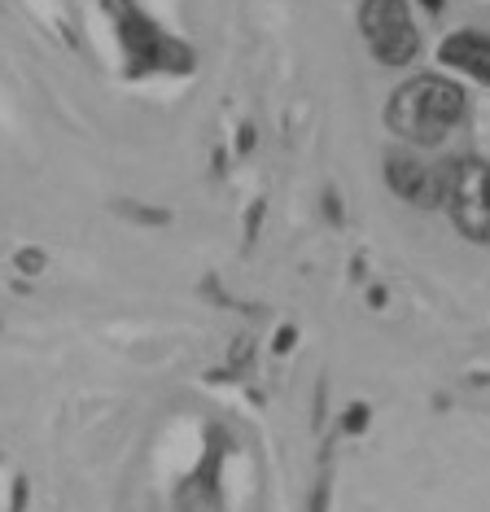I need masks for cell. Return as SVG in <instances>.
I'll return each mask as SVG.
<instances>
[{
	"label": "cell",
	"mask_w": 490,
	"mask_h": 512,
	"mask_svg": "<svg viewBox=\"0 0 490 512\" xmlns=\"http://www.w3.org/2000/svg\"><path fill=\"white\" fill-rule=\"evenodd\" d=\"M464 88L451 84L442 75H416L390 97L385 123L394 136H403L407 145H438L455 123L464 119Z\"/></svg>",
	"instance_id": "6da1fadb"
},
{
	"label": "cell",
	"mask_w": 490,
	"mask_h": 512,
	"mask_svg": "<svg viewBox=\"0 0 490 512\" xmlns=\"http://www.w3.org/2000/svg\"><path fill=\"white\" fill-rule=\"evenodd\" d=\"M110 14L119 22V40L136 71H189L193 53L140 14L136 0H110Z\"/></svg>",
	"instance_id": "7a4b0ae2"
},
{
	"label": "cell",
	"mask_w": 490,
	"mask_h": 512,
	"mask_svg": "<svg viewBox=\"0 0 490 512\" xmlns=\"http://www.w3.org/2000/svg\"><path fill=\"white\" fill-rule=\"evenodd\" d=\"M359 31H364V44L381 66H407L420 53V31L407 0H364Z\"/></svg>",
	"instance_id": "3957f363"
},
{
	"label": "cell",
	"mask_w": 490,
	"mask_h": 512,
	"mask_svg": "<svg viewBox=\"0 0 490 512\" xmlns=\"http://www.w3.org/2000/svg\"><path fill=\"white\" fill-rule=\"evenodd\" d=\"M442 202L451 206V219L464 237L490 241V162H482V158L451 162Z\"/></svg>",
	"instance_id": "277c9868"
},
{
	"label": "cell",
	"mask_w": 490,
	"mask_h": 512,
	"mask_svg": "<svg viewBox=\"0 0 490 512\" xmlns=\"http://www.w3.org/2000/svg\"><path fill=\"white\" fill-rule=\"evenodd\" d=\"M390 189L416 206H438L442 193H447V167L420 162L412 154H394L390 158Z\"/></svg>",
	"instance_id": "5b68a950"
},
{
	"label": "cell",
	"mask_w": 490,
	"mask_h": 512,
	"mask_svg": "<svg viewBox=\"0 0 490 512\" xmlns=\"http://www.w3.org/2000/svg\"><path fill=\"white\" fill-rule=\"evenodd\" d=\"M438 57L451 71L469 75L477 84H490V36H482V31H455L451 40H442Z\"/></svg>",
	"instance_id": "8992f818"
}]
</instances>
